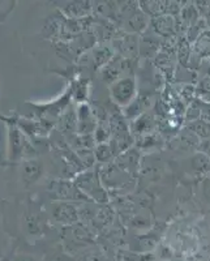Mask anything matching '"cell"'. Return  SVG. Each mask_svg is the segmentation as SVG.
Instances as JSON below:
<instances>
[{
	"label": "cell",
	"instance_id": "cell-18",
	"mask_svg": "<svg viewBox=\"0 0 210 261\" xmlns=\"http://www.w3.org/2000/svg\"><path fill=\"white\" fill-rule=\"evenodd\" d=\"M77 127V116L76 110H73L71 106H68L59 115L57 120V129L64 137H68L71 135L76 134Z\"/></svg>",
	"mask_w": 210,
	"mask_h": 261
},
{
	"label": "cell",
	"instance_id": "cell-19",
	"mask_svg": "<svg viewBox=\"0 0 210 261\" xmlns=\"http://www.w3.org/2000/svg\"><path fill=\"white\" fill-rule=\"evenodd\" d=\"M135 146L139 148L141 151H151L155 149H161L165 145V140H163L162 135L155 130V132H150V134L142 135V136L135 137Z\"/></svg>",
	"mask_w": 210,
	"mask_h": 261
},
{
	"label": "cell",
	"instance_id": "cell-24",
	"mask_svg": "<svg viewBox=\"0 0 210 261\" xmlns=\"http://www.w3.org/2000/svg\"><path fill=\"white\" fill-rule=\"evenodd\" d=\"M191 166L197 175H205L210 172V157L202 151H196L191 160Z\"/></svg>",
	"mask_w": 210,
	"mask_h": 261
},
{
	"label": "cell",
	"instance_id": "cell-9",
	"mask_svg": "<svg viewBox=\"0 0 210 261\" xmlns=\"http://www.w3.org/2000/svg\"><path fill=\"white\" fill-rule=\"evenodd\" d=\"M129 63L130 60L124 59V58H121L120 55L116 54L114 59L99 71L102 80L106 84H109V85H111L115 81H118L119 79L124 77L127 74H130L127 73V68H129Z\"/></svg>",
	"mask_w": 210,
	"mask_h": 261
},
{
	"label": "cell",
	"instance_id": "cell-2",
	"mask_svg": "<svg viewBox=\"0 0 210 261\" xmlns=\"http://www.w3.org/2000/svg\"><path fill=\"white\" fill-rule=\"evenodd\" d=\"M98 166H99V176H101L102 184L110 196L113 193L127 195V192L135 190V183L137 179L130 176L124 170H121L114 161L106 165H98Z\"/></svg>",
	"mask_w": 210,
	"mask_h": 261
},
{
	"label": "cell",
	"instance_id": "cell-17",
	"mask_svg": "<svg viewBox=\"0 0 210 261\" xmlns=\"http://www.w3.org/2000/svg\"><path fill=\"white\" fill-rule=\"evenodd\" d=\"M158 127V119L155 115L151 113H145L140 118H137L135 122H132L130 125V130L134 134L135 137L142 136V135L150 134V132H155Z\"/></svg>",
	"mask_w": 210,
	"mask_h": 261
},
{
	"label": "cell",
	"instance_id": "cell-30",
	"mask_svg": "<svg viewBox=\"0 0 210 261\" xmlns=\"http://www.w3.org/2000/svg\"><path fill=\"white\" fill-rule=\"evenodd\" d=\"M198 151H202V153H205V154L210 157V139L201 141V145H200Z\"/></svg>",
	"mask_w": 210,
	"mask_h": 261
},
{
	"label": "cell",
	"instance_id": "cell-1",
	"mask_svg": "<svg viewBox=\"0 0 210 261\" xmlns=\"http://www.w3.org/2000/svg\"><path fill=\"white\" fill-rule=\"evenodd\" d=\"M73 181L77 188L94 204L107 205L111 200V196L102 184L98 165L95 167L86 169L80 174H77Z\"/></svg>",
	"mask_w": 210,
	"mask_h": 261
},
{
	"label": "cell",
	"instance_id": "cell-4",
	"mask_svg": "<svg viewBox=\"0 0 210 261\" xmlns=\"http://www.w3.org/2000/svg\"><path fill=\"white\" fill-rule=\"evenodd\" d=\"M109 92L111 101L120 109H124L132 103L139 95L136 77L134 74H127L124 77L119 79L118 81L110 85Z\"/></svg>",
	"mask_w": 210,
	"mask_h": 261
},
{
	"label": "cell",
	"instance_id": "cell-31",
	"mask_svg": "<svg viewBox=\"0 0 210 261\" xmlns=\"http://www.w3.org/2000/svg\"><path fill=\"white\" fill-rule=\"evenodd\" d=\"M207 27H209V30H210V24H209V25H207Z\"/></svg>",
	"mask_w": 210,
	"mask_h": 261
},
{
	"label": "cell",
	"instance_id": "cell-13",
	"mask_svg": "<svg viewBox=\"0 0 210 261\" xmlns=\"http://www.w3.org/2000/svg\"><path fill=\"white\" fill-rule=\"evenodd\" d=\"M161 37H158L155 33H153L149 28L141 37H140V57L150 58L154 59L157 57L158 54L161 53V48H162V43L161 41Z\"/></svg>",
	"mask_w": 210,
	"mask_h": 261
},
{
	"label": "cell",
	"instance_id": "cell-15",
	"mask_svg": "<svg viewBox=\"0 0 210 261\" xmlns=\"http://www.w3.org/2000/svg\"><path fill=\"white\" fill-rule=\"evenodd\" d=\"M151 105H153V98L150 95L139 94L132 103L128 105L124 109H121V113H123L127 120L135 122L137 118H140V116L150 110Z\"/></svg>",
	"mask_w": 210,
	"mask_h": 261
},
{
	"label": "cell",
	"instance_id": "cell-26",
	"mask_svg": "<svg viewBox=\"0 0 210 261\" xmlns=\"http://www.w3.org/2000/svg\"><path fill=\"white\" fill-rule=\"evenodd\" d=\"M184 127H187L190 130H192L193 134L198 137V139L204 141V140L210 139V123L205 122L202 119H198L195 122H191L188 124H186Z\"/></svg>",
	"mask_w": 210,
	"mask_h": 261
},
{
	"label": "cell",
	"instance_id": "cell-3",
	"mask_svg": "<svg viewBox=\"0 0 210 261\" xmlns=\"http://www.w3.org/2000/svg\"><path fill=\"white\" fill-rule=\"evenodd\" d=\"M47 192L52 201L74 202V204L92 202L77 188L74 181L68 179H52L47 184Z\"/></svg>",
	"mask_w": 210,
	"mask_h": 261
},
{
	"label": "cell",
	"instance_id": "cell-25",
	"mask_svg": "<svg viewBox=\"0 0 210 261\" xmlns=\"http://www.w3.org/2000/svg\"><path fill=\"white\" fill-rule=\"evenodd\" d=\"M94 153L97 165H106V163L113 162L115 160V153H114L113 146L110 143L97 144L94 148Z\"/></svg>",
	"mask_w": 210,
	"mask_h": 261
},
{
	"label": "cell",
	"instance_id": "cell-5",
	"mask_svg": "<svg viewBox=\"0 0 210 261\" xmlns=\"http://www.w3.org/2000/svg\"><path fill=\"white\" fill-rule=\"evenodd\" d=\"M51 221L57 225L71 227L80 222L78 216V205L74 202L65 201H52L48 209Z\"/></svg>",
	"mask_w": 210,
	"mask_h": 261
},
{
	"label": "cell",
	"instance_id": "cell-22",
	"mask_svg": "<svg viewBox=\"0 0 210 261\" xmlns=\"http://www.w3.org/2000/svg\"><path fill=\"white\" fill-rule=\"evenodd\" d=\"M71 94L76 102L86 103V99H88V95H89V81L83 77H78L77 80H74L73 85H72Z\"/></svg>",
	"mask_w": 210,
	"mask_h": 261
},
{
	"label": "cell",
	"instance_id": "cell-10",
	"mask_svg": "<svg viewBox=\"0 0 210 261\" xmlns=\"http://www.w3.org/2000/svg\"><path fill=\"white\" fill-rule=\"evenodd\" d=\"M200 145L201 140L187 127L178 130L170 143V148L175 151H198Z\"/></svg>",
	"mask_w": 210,
	"mask_h": 261
},
{
	"label": "cell",
	"instance_id": "cell-27",
	"mask_svg": "<svg viewBox=\"0 0 210 261\" xmlns=\"http://www.w3.org/2000/svg\"><path fill=\"white\" fill-rule=\"evenodd\" d=\"M25 228L29 237H39L42 232V223L39 216L36 213L28 212L25 214Z\"/></svg>",
	"mask_w": 210,
	"mask_h": 261
},
{
	"label": "cell",
	"instance_id": "cell-20",
	"mask_svg": "<svg viewBox=\"0 0 210 261\" xmlns=\"http://www.w3.org/2000/svg\"><path fill=\"white\" fill-rule=\"evenodd\" d=\"M154 62H155L157 69L163 74V76H166V77H172V76H174L175 71H176L174 55L160 53L157 57L154 58Z\"/></svg>",
	"mask_w": 210,
	"mask_h": 261
},
{
	"label": "cell",
	"instance_id": "cell-16",
	"mask_svg": "<svg viewBox=\"0 0 210 261\" xmlns=\"http://www.w3.org/2000/svg\"><path fill=\"white\" fill-rule=\"evenodd\" d=\"M90 54H92L93 65H94V68L98 69V71H101L104 65L109 64L116 55L113 46L110 45V43H106V42H102L99 45H95L92 48V51H90Z\"/></svg>",
	"mask_w": 210,
	"mask_h": 261
},
{
	"label": "cell",
	"instance_id": "cell-8",
	"mask_svg": "<svg viewBox=\"0 0 210 261\" xmlns=\"http://www.w3.org/2000/svg\"><path fill=\"white\" fill-rule=\"evenodd\" d=\"M141 150L134 145L132 148L127 149L123 153H120L114 160V162L121 170H124L125 172H128L130 176H134L135 179H137L139 174L141 172Z\"/></svg>",
	"mask_w": 210,
	"mask_h": 261
},
{
	"label": "cell",
	"instance_id": "cell-23",
	"mask_svg": "<svg viewBox=\"0 0 210 261\" xmlns=\"http://www.w3.org/2000/svg\"><path fill=\"white\" fill-rule=\"evenodd\" d=\"M175 93H176L179 99H180L186 106L192 103L196 98H197V89H196L195 85H192V84L190 83L178 84V85H176V89H175Z\"/></svg>",
	"mask_w": 210,
	"mask_h": 261
},
{
	"label": "cell",
	"instance_id": "cell-6",
	"mask_svg": "<svg viewBox=\"0 0 210 261\" xmlns=\"http://www.w3.org/2000/svg\"><path fill=\"white\" fill-rule=\"evenodd\" d=\"M111 46L121 58L127 60H134L140 55V36L127 34L120 30L118 36L111 41Z\"/></svg>",
	"mask_w": 210,
	"mask_h": 261
},
{
	"label": "cell",
	"instance_id": "cell-12",
	"mask_svg": "<svg viewBox=\"0 0 210 261\" xmlns=\"http://www.w3.org/2000/svg\"><path fill=\"white\" fill-rule=\"evenodd\" d=\"M43 172H45V166H43L38 160H36V158L24 160L22 163H21V181H22L27 187L33 186V184H36L37 181L41 180V178L43 176Z\"/></svg>",
	"mask_w": 210,
	"mask_h": 261
},
{
	"label": "cell",
	"instance_id": "cell-14",
	"mask_svg": "<svg viewBox=\"0 0 210 261\" xmlns=\"http://www.w3.org/2000/svg\"><path fill=\"white\" fill-rule=\"evenodd\" d=\"M62 15L68 20H80L93 16L94 13V3L93 2H69L64 7H60Z\"/></svg>",
	"mask_w": 210,
	"mask_h": 261
},
{
	"label": "cell",
	"instance_id": "cell-7",
	"mask_svg": "<svg viewBox=\"0 0 210 261\" xmlns=\"http://www.w3.org/2000/svg\"><path fill=\"white\" fill-rule=\"evenodd\" d=\"M77 127L76 134L78 135H93L98 124L97 115L94 109L89 103H78L76 109Z\"/></svg>",
	"mask_w": 210,
	"mask_h": 261
},
{
	"label": "cell",
	"instance_id": "cell-11",
	"mask_svg": "<svg viewBox=\"0 0 210 261\" xmlns=\"http://www.w3.org/2000/svg\"><path fill=\"white\" fill-rule=\"evenodd\" d=\"M150 30L162 39L178 36V17L170 15L150 20Z\"/></svg>",
	"mask_w": 210,
	"mask_h": 261
},
{
	"label": "cell",
	"instance_id": "cell-21",
	"mask_svg": "<svg viewBox=\"0 0 210 261\" xmlns=\"http://www.w3.org/2000/svg\"><path fill=\"white\" fill-rule=\"evenodd\" d=\"M193 54L200 59H209L210 58V30L206 29L198 36L195 43L192 45Z\"/></svg>",
	"mask_w": 210,
	"mask_h": 261
},
{
	"label": "cell",
	"instance_id": "cell-29",
	"mask_svg": "<svg viewBox=\"0 0 210 261\" xmlns=\"http://www.w3.org/2000/svg\"><path fill=\"white\" fill-rule=\"evenodd\" d=\"M12 261H38L36 257L33 256L27 255V253H20V255H16L15 257L12 258Z\"/></svg>",
	"mask_w": 210,
	"mask_h": 261
},
{
	"label": "cell",
	"instance_id": "cell-28",
	"mask_svg": "<svg viewBox=\"0 0 210 261\" xmlns=\"http://www.w3.org/2000/svg\"><path fill=\"white\" fill-rule=\"evenodd\" d=\"M196 89H197V97H200V95L209 94L210 93V76H205V77H202L201 80L198 81L197 86H196Z\"/></svg>",
	"mask_w": 210,
	"mask_h": 261
}]
</instances>
